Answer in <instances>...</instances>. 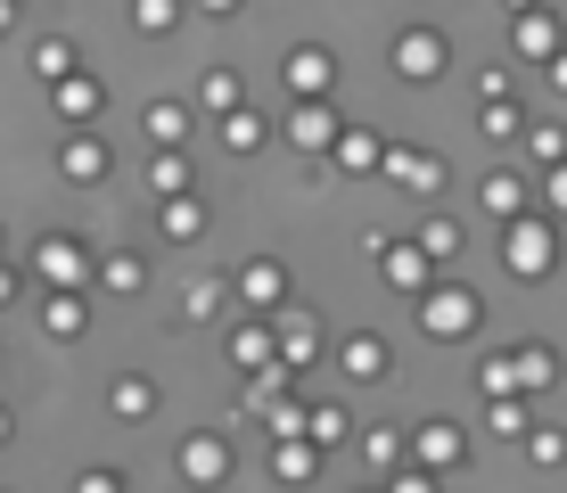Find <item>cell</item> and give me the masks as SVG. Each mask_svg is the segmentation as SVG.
Here are the masks:
<instances>
[{"instance_id": "1", "label": "cell", "mask_w": 567, "mask_h": 493, "mask_svg": "<svg viewBox=\"0 0 567 493\" xmlns=\"http://www.w3.org/2000/svg\"><path fill=\"white\" fill-rule=\"evenodd\" d=\"M288 74H297V83L312 91V83H329V58H288Z\"/></svg>"}]
</instances>
